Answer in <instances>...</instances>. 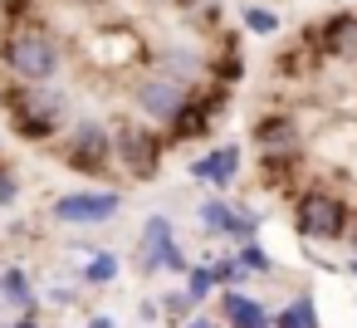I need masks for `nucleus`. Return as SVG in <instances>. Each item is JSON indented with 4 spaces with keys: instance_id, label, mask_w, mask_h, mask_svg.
Segmentation results:
<instances>
[{
    "instance_id": "obj_1",
    "label": "nucleus",
    "mask_w": 357,
    "mask_h": 328,
    "mask_svg": "<svg viewBox=\"0 0 357 328\" xmlns=\"http://www.w3.org/2000/svg\"><path fill=\"white\" fill-rule=\"evenodd\" d=\"M74 118V89L64 84H0V128L25 147H54Z\"/></svg>"
},
{
    "instance_id": "obj_2",
    "label": "nucleus",
    "mask_w": 357,
    "mask_h": 328,
    "mask_svg": "<svg viewBox=\"0 0 357 328\" xmlns=\"http://www.w3.org/2000/svg\"><path fill=\"white\" fill-rule=\"evenodd\" d=\"M69 69V45L54 25H0V74L10 84H59Z\"/></svg>"
},
{
    "instance_id": "obj_3",
    "label": "nucleus",
    "mask_w": 357,
    "mask_h": 328,
    "mask_svg": "<svg viewBox=\"0 0 357 328\" xmlns=\"http://www.w3.org/2000/svg\"><path fill=\"white\" fill-rule=\"evenodd\" d=\"M352 201L333 186H298L289 201V221L298 230L303 245H342L347 225H352Z\"/></svg>"
},
{
    "instance_id": "obj_4",
    "label": "nucleus",
    "mask_w": 357,
    "mask_h": 328,
    "mask_svg": "<svg viewBox=\"0 0 357 328\" xmlns=\"http://www.w3.org/2000/svg\"><path fill=\"white\" fill-rule=\"evenodd\" d=\"M54 157L74 177H89V181L108 177L113 172V133H108V123L93 118V113H74L69 128L54 137Z\"/></svg>"
},
{
    "instance_id": "obj_5",
    "label": "nucleus",
    "mask_w": 357,
    "mask_h": 328,
    "mask_svg": "<svg viewBox=\"0 0 357 328\" xmlns=\"http://www.w3.org/2000/svg\"><path fill=\"white\" fill-rule=\"evenodd\" d=\"M108 133H113V167L132 186H152L167 167V152H172L167 137L137 118H118V123H108Z\"/></svg>"
},
{
    "instance_id": "obj_6",
    "label": "nucleus",
    "mask_w": 357,
    "mask_h": 328,
    "mask_svg": "<svg viewBox=\"0 0 357 328\" xmlns=\"http://www.w3.org/2000/svg\"><path fill=\"white\" fill-rule=\"evenodd\" d=\"M123 206H128L123 186H74V191H59L45 216L64 230H103L123 216Z\"/></svg>"
},
{
    "instance_id": "obj_7",
    "label": "nucleus",
    "mask_w": 357,
    "mask_h": 328,
    "mask_svg": "<svg viewBox=\"0 0 357 328\" xmlns=\"http://www.w3.org/2000/svg\"><path fill=\"white\" fill-rule=\"evenodd\" d=\"M230 98H235V94H225V89H215V84L196 89V94H191V103H186V108L162 128L167 147H201V142H211V133H215V123L225 118Z\"/></svg>"
},
{
    "instance_id": "obj_8",
    "label": "nucleus",
    "mask_w": 357,
    "mask_h": 328,
    "mask_svg": "<svg viewBox=\"0 0 357 328\" xmlns=\"http://www.w3.org/2000/svg\"><path fill=\"white\" fill-rule=\"evenodd\" d=\"M191 94H196V89L172 84V79H162V74H147V69L128 84V103H132L137 123H147V128H157V133H162V128L191 103Z\"/></svg>"
},
{
    "instance_id": "obj_9",
    "label": "nucleus",
    "mask_w": 357,
    "mask_h": 328,
    "mask_svg": "<svg viewBox=\"0 0 357 328\" xmlns=\"http://www.w3.org/2000/svg\"><path fill=\"white\" fill-rule=\"evenodd\" d=\"M206 54H211V45H201V40H162L142 59H147V74H162L186 89H206Z\"/></svg>"
},
{
    "instance_id": "obj_10",
    "label": "nucleus",
    "mask_w": 357,
    "mask_h": 328,
    "mask_svg": "<svg viewBox=\"0 0 357 328\" xmlns=\"http://www.w3.org/2000/svg\"><path fill=\"white\" fill-rule=\"evenodd\" d=\"M245 172V147L240 142H206L191 162H186V177L196 186H206V196H225Z\"/></svg>"
},
{
    "instance_id": "obj_11",
    "label": "nucleus",
    "mask_w": 357,
    "mask_h": 328,
    "mask_svg": "<svg viewBox=\"0 0 357 328\" xmlns=\"http://www.w3.org/2000/svg\"><path fill=\"white\" fill-rule=\"evenodd\" d=\"M181 240H176V221L167 216V211H152L142 225H137V240H132V269L142 274V279H157L162 269H167V255L176 250Z\"/></svg>"
},
{
    "instance_id": "obj_12",
    "label": "nucleus",
    "mask_w": 357,
    "mask_h": 328,
    "mask_svg": "<svg viewBox=\"0 0 357 328\" xmlns=\"http://www.w3.org/2000/svg\"><path fill=\"white\" fill-rule=\"evenodd\" d=\"M250 147L255 152H303V123L289 108H269L250 123Z\"/></svg>"
},
{
    "instance_id": "obj_13",
    "label": "nucleus",
    "mask_w": 357,
    "mask_h": 328,
    "mask_svg": "<svg viewBox=\"0 0 357 328\" xmlns=\"http://www.w3.org/2000/svg\"><path fill=\"white\" fill-rule=\"evenodd\" d=\"M220 328H269V304L250 289H220L215 294V313Z\"/></svg>"
},
{
    "instance_id": "obj_14",
    "label": "nucleus",
    "mask_w": 357,
    "mask_h": 328,
    "mask_svg": "<svg viewBox=\"0 0 357 328\" xmlns=\"http://www.w3.org/2000/svg\"><path fill=\"white\" fill-rule=\"evenodd\" d=\"M313 35H318V59L357 64V10H337V15L318 20Z\"/></svg>"
},
{
    "instance_id": "obj_15",
    "label": "nucleus",
    "mask_w": 357,
    "mask_h": 328,
    "mask_svg": "<svg viewBox=\"0 0 357 328\" xmlns=\"http://www.w3.org/2000/svg\"><path fill=\"white\" fill-rule=\"evenodd\" d=\"M0 308L20 313H40V284L25 264H0Z\"/></svg>"
},
{
    "instance_id": "obj_16",
    "label": "nucleus",
    "mask_w": 357,
    "mask_h": 328,
    "mask_svg": "<svg viewBox=\"0 0 357 328\" xmlns=\"http://www.w3.org/2000/svg\"><path fill=\"white\" fill-rule=\"evenodd\" d=\"M245 69H250V64H245V54H240V35H220V50L206 54V84L235 94L240 79H245Z\"/></svg>"
},
{
    "instance_id": "obj_17",
    "label": "nucleus",
    "mask_w": 357,
    "mask_h": 328,
    "mask_svg": "<svg viewBox=\"0 0 357 328\" xmlns=\"http://www.w3.org/2000/svg\"><path fill=\"white\" fill-rule=\"evenodd\" d=\"M84 264H79V284L84 289H113L123 279V255L113 245H79Z\"/></svg>"
},
{
    "instance_id": "obj_18",
    "label": "nucleus",
    "mask_w": 357,
    "mask_h": 328,
    "mask_svg": "<svg viewBox=\"0 0 357 328\" xmlns=\"http://www.w3.org/2000/svg\"><path fill=\"white\" fill-rule=\"evenodd\" d=\"M269 328H323V313H318V299L308 289L289 294L279 308H269Z\"/></svg>"
},
{
    "instance_id": "obj_19",
    "label": "nucleus",
    "mask_w": 357,
    "mask_h": 328,
    "mask_svg": "<svg viewBox=\"0 0 357 328\" xmlns=\"http://www.w3.org/2000/svg\"><path fill=\"white\" fill-rule=\"evenodd\" d=\"M298 167H303V152H259V181L269 191H289L298 181Z\"/></svg>"
},
{
    "instance_id": "obj_20",
    "label": "nucleus",
    "mask_w": 357,
    "mask_h": 328,
    "mask_svg": "<svg viewBox=\"0 0 357 328\" xmlns=\"http://www.w3.org/2000/svg\"><path fill=\"white\" fill-rule=\"evenodd\" d=\"M240 30L255 35V40H274L284 30V15L274 6H264V0H245V6H240Z\"/></svg>"
},
{
    "instance_id": "obj_21",
    "label": "nucleus",
    "mask_w": 357,
    "mask_h": 328,
    "mask_svg": "<svg viewBox=\"0 0 357 328\" xmlns=\"http://www.w3.org/2000/svg\"><path fill=\"white\" fill-rule=\"evenodd\" d=\"M230 211H235L230 196H201V206H196V225H201V235H206V240H225V230H230Z\"/></svg>"
},
{
    "instance_id": "obj_22",
    "label": "nucleus",
    "mask_w": 357,
    "mask_h": 328,
    "mask_svg": "<svg viewBox=\"0 0 357 328\" xmlns=\"http://www.w3.org/2000/svg\"><path fill=\"white\" fill-rule=\"evenodd\" d=\"M230 255H235V264L245 269V279H269V274H279V260L269 255L264 240H245V245H235Z\"/></svg>"
},
{
    "instance_id": "obj_23",
    "label": "nucleus",
    "mask_w": 357,
    "mask_h": 328,
    "mask_svg": "<svg viewBox=\"0 0 357 328\" xmlns=\"http://www.w3.org/2000/svg\"><path fill=\"white\" fill-rule=\"evenodd\" d=\"M181 294L191 299V308L201 313L211 299H215V279H211V264H201V260H191V269L181 274Z\"/></svg>"
},
{
    "instance_id": "obj_24",
    "label": "nucleus",
    "mask_w": 357,
    "mask_h": 328,
    "mask_svg": "<svg viewBox=\"0 0 357 328\" xmlns=\"http://www.w3.org/2000/svg\"><path fill=\"white\" fill-rule=\"evenodd\" d=\"M264 211L259 206H235L230 211V230H225V240L230 245H245V240H259V230H264Z\"/></svg>"
},
{
    "instance_id": "obj_25",
    "label": "nucleus",
    "mask_w": 357,
    "mask_h": 328,
    "mask_svg": "<svg viewBox=\"0 0 357 328\" xmlns=\"http://www.w3.org/2000/svg\"><path fill=\"white\" fill-rule=\"evenodd\" d=\"M20 196H25V177H20V167L0 157V211H15Z\"/></svg>"
},
{
    "instance_id": "obj_26",
    "label": "nucleus",
    "mask_w": 357,
    "mask_h": 328,
    "mask_svg": "<svg viewBox=\"0 0 357 328\" xmlns=\"http://www.w3.org/2000/svg\"><path fill=\"white\" fill-rule=\"evenodd\" d=\"M157 308H162V318H167L172 328H181V323H186V318L196 313V308H191V299H186L181 289H167V294L157 299Z\"/></svg>"
},
{
    "instance_id": "obj_27",
    "label": "nucleus",
    "mask_w": 357,
    "mask_h": 328,
    "mask_svg": "<svg viewBox=\"0 0 357 328\" xmlns=\"http://www.w3.org/2000/svg\"><path fill=\"white\" fill-rule=\"evenodd\" d=\"M40 299H50L54 308H74V304L84 299V284H79V279H59V284H50Z\"/></svg>"
},
{
    "instance_id": "obj_28",
    "label": "nucleus",
    "mask_w": 357,
    "mask_h": 328,
    "mask_svg": "<svg viewBox=\"0 0 357 328\" xmlns=\"http://www.w3.org/2000/svg\"><path fill=\"white\" fill-rule=\"evenodd\" d=\"M186 269H191V255H186V245H176V250L167 255V269H162V274H176V279H181Z\"/></svg>"
},
{
    "instance_id": "obj_29",
    "label": "nucleus",
    "mask_w": 357,
    "mask_h": 328,
    "mask_svg": "<svg viewBox=\"0 0 357 328\" xmlns=\"http://www.w3.org/2000/svg\"><path fill=\"white\" fill-rule=\"evenodd\" d=\"M303 260H308V264H313V269H328V274H337V264H333V260H328V255H318V250H313V245H303Z\"/></svg>"
},
{
    "instance_id": "obj_30",
    "label": "nucleus",
    "mask_w": 357,
    "mask_h": 328,
    "mask_svg": "<svg viewBox=\"0 0 357 328\" xmlns=\"http://www.w3.org/2000/svg\"><path fill=\"white\" fill-rule=\"evenodd\" d=\"M137 318H142L147 328H152V323H162V308H157V299H142V304H137Z\"/></svg>"
},
{
    "instance_id": "obj_31",
    "label": "nucleus",
    "mask_w": 357,
    "mask_h": 328,
    "mask_svg": "<svg viewBox=\"0 0 357 328\" xmlns=\"http://www.w3.org/2000/svg\"><path fill=\"white\" fill-rule=\"evenodd\" d=\"M181 328H220V323H215V318H211V313H206V308H201V313H191V318H186V323H181Z\"/></svg>"
},
{
    "instance_id": "obj_32",
    "label": "nucleus",
    "mask_w": 357,
    "mask_h": 328,
    "mask_svg": "<svg viewBox=\"0 0 357 328\" xmlns=\"http://www.w3.org/2000/svg\"><path fill=\"white\" fill-rule=\"evenodd\" d=\"M84 328H118V318H113V313H89Z\"/></svg>"
},
{
    "instance_id": "obj_33",
    "label": "nucleus",
    "mask_w": 357,
    "mask_h": 328,
    "mask_svg": "<svg viewBox=\"0 0 357 328\" xmlns=\"http://www.w3.org/2000/svg\"><path fill=\"white\" fill-rule=\"evenodd\" d=\"M147 6H162V10H191L196 0H147Z\"/></svg>"
},
{
    "instance_id": "obj_34",
    "label": "nucleus",
    "mask_w": 357,
    "mask_h": 328,
    "mask_svg": "<svg viewBox=\"0 0 357 328\" xmlns=\"http://www.w3.org/2000/svg\"><path fill=\"white\" fill-rule=\"evenodd\" d=\"M10 328H45V323H40V313H20V318H10Z\"/></svg>"
},
{
    "instance_id": "obj_35",
    "label": "nucleus",
    "mask_w": 357,
    "mask_h": 328,
    "mask_svg": "<svg viewBox=\"0 0 357 328\" xmlns=\"http://www.w3.org/2000/svg\"><path fill=\"white\" fill-rule=\"evenodd\" d=\"M347 250H352V260H357V211H352V225H347V240H342Z\"/></svg>"
},
{
    "instance_id": "obj_36",
    "label": "nucleus",
    "mask_w": 357,
    "mask_h": 328,
    "mask_svg": "<svg viewBox=\"0 0 357 328\" xmlns=\"http://www.w3.org/2000/svg\"><path fill=\"white\" fill-rule=\"evenodd\" d=\"M342 274H347V279L357 284V260H352V255H347V264H342Z\"/></svg>"
},
{
    "instance_id": "obj_37",
    "label": "nucleus",
    "mask_w": 357,
    "mask_h": 328,
    "mask_svg": "<svg viewBox=\"0 0 357 328\" xmlns=\"http://www.w3.org/2000/svg\"><path fill=\"white\" fill-rule=\"evenodd\" d=\"M69 6H103V0H69Z\"/></svg>"
},
{
    "instance_id": "obj_38",
    "label": "nucleus",
    "mask_w": 357,
    "mask_h": 328,
    "mask_svg": "<svg viewBox=\"0 0 357 328\" xmlns=\"http://www.w3.org/2000/svg\"><path fill=\"white\" fill-rule=\"evenodd\" d=\"M0 157H6V128H0Z\"/></svg>"
},
{
    "instance_id": "obj_39",
    "label": "nucleus",
    "mask_w": 357,
    "mask_h": 328,
    "mask_svg": "<svg viewBox=\"0 0 357 328\" xmlns=\"http://www.w3.org/2000/svg\"><path fill=\"white\" fill-rule=\"evenodd\" d=\"M0 328H10V323H0Z\"/></svg>"
},
{
    "instance_id": "obj_40",
    "label": "nucleus",
    "mask_w": 357,
    "mask_h": 328,
    "mask_svg": "<svg viewBox=\"0 0 357 328\" xmlns=\"http://www.w3.org/2000/svg\"><path fill=\"white\" fill-rule=\"evenodd\" d=\"M0 313H6V308H0Z\"/></svg>"
}]
</instances>
